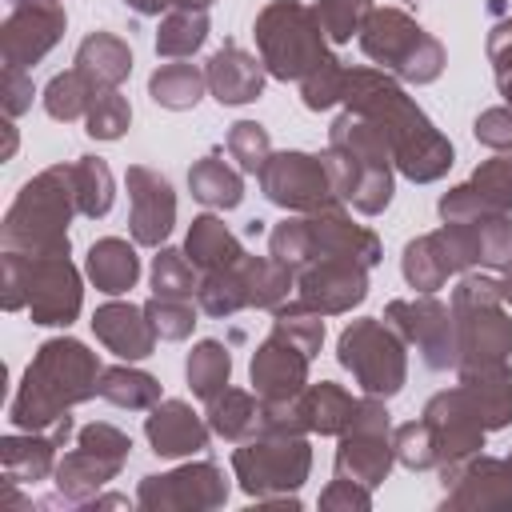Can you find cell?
I'll list each match as a JSON object with an SVG mask.
<instances>
[{"instance_id":"1","label":"cell","mask_w":512,"mask_h":512,"mask_svg":"<svg viewBox=\"0 0 512 512\" xmlns=\"http://www.w3.org/2000/svg\"><path fill=\"white\" fill-rule=\"evenodd\" d=\"M344 108L364 116L388 140L396 172L408 176L412 184H432L448 176V168L456 164L452 140L428 120V112L384 68H348Z\"/></svg>"},{"instance_id":"2","label":"cell","mask_w":512,"mask_h":512,"mask_svg":"<svg viewBox=\"0 0 512 512\" xmlns=\"http://www.w3.org/2000/svg\"><path fill=\"white\" fill-rule=\"evenodd\" d=\"M104 364L76 336H52L36 348L8 404V424L24 432H48L76 404L100 396Z\"/></svg>"},{"instance_id":"3","label":"cell","mask_w":512,"mask_h":512,"mask_svg":"<svg viewBox=\"0 0 512 512\" xmlns=\"http://www.w3.org/2000/svg\"><path fill=\"white\" fill-rule=\"evenodd\" d=\"M332 188L336 196L356 208L360 216H380L392 204L396 180H392V152L388 140L356 112H340L328 128V148H324Z\"/></svg>"},{"instance_id":"4","label":"cell","mask_w":512,"mask_h":512,"mask_svg":"<svg viewBox=\"0 0 512 512\" xmlns=\"http://www.w3.org/2000/svg\"><path fill=\"white\" fill-rule=\"evenodd\" d=\"M76 188H72V164H48L24 188L4 212L0 244L4 252L20 256H60L72 252L68 224L76 216Z\"/></svg>"},{"instance_id":"5","label":"cell","mask_w":512,"mask_h":512,"mask_svg":"<svg viewBox=\"0 0 512 512\" xmlns=\"http://www.w3.org/2000/svg\"><path fill=\"white\" fill-rule=\"evenodd\" d=\"M252 36H256V52H260L268 76H276L284 84L288 80L300 84L308 72H316L324 60H332L328 32H324L316 8L304 0L264 4L252 20Z\"/></svg>"},{"instance_id":"6","label":"cell","mask_w":512,"mask_h":512,"mask_svg":"<svg viewBox=\"0 0 512 512\" xmlns=\"http://www.w3.org/2000/svg\"><path fill=\"white\" fill-rule=\"evenodd\" d=\"M360 52L384 68L388 76H396L400 84H432L440 80L444 64H448V52L444 44L424 32L416 24V16H408L404 8H372V16L364 20L360 28Z\"/></svg>"},{"instance_id":"7","label":"cell","mask_w":512,"mask_h":512,"mask_svg":"<svg viewBox=\"0 0 512 512\" xmlns=\"http://www.w3.org/2000/svg\"><path fill=\"white\" fill-rule=\"evenodd\" d=\"M452 320H456V368L496 364L512 356V316L504 308V292L496 276L460 272L452 288Z\"/></svg>"},{"instance_id":"8","label":"cell","mask_w":512,"mask_h":512,"mask_svg":"<svg viewBox=\"0 0 512 512\" xmlns=\"http://www.w3.org/2000/svg\"><path fill=\"white\" fill-rule=\"evenodd\" d=\"M312 472L308 432H256L232 452V476L252 500L292 496Z\"/></svg>"},{"instance_id":"9","label":"cell","mask_w":512,"mask_h":512,"mask_svg":"<svg viewBox=\"0 0 512 512\" xmlns=\"http://www.w3.org/2000/svg\"><path fill=\"white\" fill-rule=\"evenodd\" d=\"M336 360L352 372L364 396L392 400L408 380V348L404 336L384 316L348 320L336 340Z\"/></svg>"},{"instance_id":"10","label":"cell","mask_w":512,"mask_h":512,"mask_svg":"<svg viewBox=\"0 0 512 512\" xmlns=\"http://www.w3.org/2000/svg\"><path fill=\"white\" fill-rule=\"evenodd\" d=\"M396 464L392 448V416L380 396H360L352 424L336 436V456H332V476H348L364 488H376L388 480Z\"/></svg>"},{"instance_id":"11","label":"cell","mask_w":512,"mask_h":512,"mask_svg":"<svg viewBox=\"0 0 512 512\" xmlns=\"http://www.w3.org/2000/svg\"><path fill=\"white\" fill-rule=\"evenodd\" d=\"M260 192L268 204L284 208V212H316L328 204H344L332 188V172L324 152H300V148H284L272 152L268 164L260 168Z\"/></svg>"},{"instance_id":"12","label":"cell","mask_w":512,"mask_h":512,"mask_svg":"<svg viewBox=\"0 0 512 512\" xmlns=\"http://www.w3.org/2000/svg\"><path fill=\"white\" fill-rule=\"evenodd\" d=\"M228 500V476L216 460H188L172 472H152L136 484L144 512H212Z\"/></svg>"},{"instance_id":"13","label":"cell","mask_w":512,"mask_h":512,"mask_svg":"<svg viewBox=\"0 0 512 512\" xmlns=\"http://www.w3.org/2000/svg\"><path fill=\"white\" fill-rule=\"evenodd\" d=\"M384 320L404 336V344H412L420 352L424 368H432V372L456 368L452 304L436 300V292H416V296H404V300H388L384 304Z\"/></svg>"},{"instance_id":"14","label":"cell","mask_w":512,"mask_h":512,"mask_svg":"<svg viewBox=\"0 0 512 512\" xmlns=\"http://www.w3.org/2000/svg\"><path fill=\"white\" fill-rule=\"evenodd\" d=\"M440 508L452 512H512V452H472L456 464H440Z\"/></svg>"},{"instance_id":"15","label":"cell","mask_w":512,"mask_h":512,"mask_svg":"<svg viewBox=\"0 0 512 512\" xmlns=\"http://www.w3.org/2000/svg\"><path fill=\"white\" fill-rule=\"evenodd\" d=\"M84 280L80 268L60 256H24V308L40 328H68L80 316Z\"/></svg>"},{"instance_id":"16","label":"cell","mask_w":512,"mask_h":512,"mask_svg":"<svg viewBox=\"0 0 512 512\" xmlns=\"http://www.w3.org/2000/svg\"><path fill=\"white\" fill-rule=\"evenodd\" d=\"M68 12L60 0H8L0 24V56L4 68H32L40 64L64 36Z\"/></svg>"},{"instance_id":"17","label":"cell","mask_w":512,"mask_h":512,"mask_svg":"<svg viewBox=\"0 0 512 512\" xmlns=\"http://www.w3.org/2000/svg\"><path fill=\"white\" fill-rule=\"evenodd\" d=\"M368 296V268L344 256H316L296 268V300L324 316L352 312Z\"/></svg>"},{"instance_id":"18","label":"cell","mask_w":512,"mask_h":512,"mask_svg":"<svg viewBox=\"0 0 512 512\" xmlns=\"http://www.w3.org/2000/svg\"><path fill=\"white\" fill-rule=\"evenodd\" d=\"M128 232L140 248H160L176 228V192L164 172L148 164H128Z\"/></svg>"},{"instance_id":"19","label":"cell","mask_w":512,"mask_h":512,"mask_svg":"<svg viewBox=\"0 0 512 512\" xmlns=\"http://www.w3.org/2000/svg\"><path fill=\"white\" fill-rule=\"evenodd\" d=\"M304 216V232H308V260L316 256H344L356 260L364 268H376L384 260V244L372 228L356 224L348 204H328L316 212H300Z\"/></svg>"},{"instance_id":"20","label":"cell","mask_w":512,"mask_h":512,"mask_svg":"<svg viewBox=\"0 0 512 512\" xmlns=\"http://www.w3.org/2000/svg\"><path fill=\"white\" fill-rule=\"evenodd\" d=\"M424 424L432 428V440H436V456L440 464H456L472 452L484 448V436L488 428L480 424V412L472 408V400L464 396V388H444L436 392L428 404H424Z\"/></svg>"},{"instance_id":"21","label":"cell","mask_w":512,"mask_h":512,"mask_svg":"<svg viewBox=\"0 0 512 512\" xmlns=\"http://www.w3.org/2000/svg\"><path fill=\"white\" fill-rule=\"evenodd\" d=\"M308 364H312V356L272 328L248 360V376H252V388L260 400H288L308 388Z\"/></svg>"},{"instance_id":"22","label":"cell","mask_w":512,"mask_h":512,"mask_svg":"<svg viewBox=\"0 0 512 512\" xmlns=\"http://www.w3.org/2000/svg\"><path fill=\"white\" fill-rule=\"evenodd\" d=\"M400 272H404L408 288H416V292H436V288H444L452 276L472 272V264H468L460 240L452 236V228L440 224L436 232H424V236H416V240L404 244V252H400Z\"/></svg>"},{"instance_id":"23","label":"cell","mask_w":512,"mask_h":512,"mask_svg":"<svg viewBox=\"0 0 512 512\" xmlns=\"http://www.w3.org/2000/svg\"><path fill=\"white\" fill-rule=\"evenodd\" d=\"M144 436L160 460H184L208 448L212 428L188 400H160L144 416Z\"/></svg>"},{"instance_id":"24","label":"cell","mask_w":512,"mask_h":512,"mask_svg":"<svg viewBox=\"0 0 512 512\" xmlns=\"http://www.w3.org/2000/svg\"><path fill=\"white\" fill-rule=\"evenodd\" d=\"M204 76H208V92L216 96V104L240 108V104L260 100L264 80H268V68H264L260 56H252V52L240 48L236 40H224V44L208 56Z\"/></svg>"},{"instance_id":"25","label":"cell","mask_w":512,"mask_h":512,"mask_svg":"<svg viewBox=\"0 0 512 512\" xmlns=\"http://www.w3.org/2000/svg\"><path fill=\"white\" fill-rule=\"evenodd\" d=\"M92 332H96V340L108 348V352H116L120 360H148L152 356V348H156V328H152V320H148V312H144V304H128V300H108V304H100L96 312H92Z\"/></svg>"},{"instance_id":"26","label":"cell","mask_w":512,"mask_h":512,"mask_svg":"<svg viewBox=\"0 0 512 512\" xmlns=\"http://www.w3.org/2000/svg\"><path fill=\"white\" fill-rule=\"evenodd\" d=\"M124 460L116 456H104V452H92L84 444H76L72 452H64L56 460V472H52V484H56V500L52 504H72V508H84L92 496H100L116 476H120Z\"/></svg>"},{"instance_id":"27","label":"cell","mask_w":512,"mask_h":512,"mask_svg":"<svg viewBox=\"0 0 512 512\" xmlns=\"http://www.w3.org/2000/svg\"><path fill=\"white\" fill-rule=\"evenodd\" d=\"M444 224L460 240V248H464L472 268H504V264H512V212L480 208L476 216L444 220Z\"/></svg>"},{"instance_id":"28","label":"cell","mask_w":512,"mask_h":512,"mask_svg":"<svg viewBox=\"0 0 512 512\" xmlns=\"http://www.w3.org/2000/svg\"><path fill=\"white\" fill-rule=\"evenodd\" d=\"M456 376H460V388L472 400V408L480 412V424L488 432H500L512 424V368H508V360L456 368Z\"/></svg>"},{"instance_id":"29","label":"cell","mask_w":512,"mask_h":512,"mask_svg":"<svg viewBox=\"0 0 512 512\" xmlns=\"http://www.w3.org/2000/svg\"><path fill=\"white\" fill-rule=\"evenodd\" d=\"M56 448L60 440L52 432H8L0 440V472L12 484H36L56 472Z\"/></svg>"},{"instance_id":"30","label":"cell","mask_w":512,"mask_h":512,"mask_svg":"<svg viewBox=\"0 0 512 512\" xmlns=\"http://www.w3.org/2000/svg\"><path fill=\"white\" fill-rule=\"evenodd\" d=\"M84 276L96 284V292L104 296H124L128 288H136L140 280V256H136V240H120V236H104L88 248L84 256Z\"/></svg>"},{"instance_id":"31","label":"cell","mask_w":512,"mask_h":512,"mask_svg":"<svg viewBox=\"0 0 512 512\" xmlns=\"http://www.w3.org/2000/svg\"><path fill=\"white\" fill-rule=\"evenodd\" d=\"M72 68H80L100 92H108V88H120L132 76V48L116 32H100L96 28V32H88L80 40Z\"/></svg>"},{"instance_id":"32","label":"cell","mask_w":512,"mask_h":512,"mask_svg":"<svg viewBox=\"0 0 512 512\" xmlns=\"http://www.w3.org/2000/svg\"><path fill=\"white\" fill-rule=\"evenodd\" d=\"M300 400V416H304V428L308 436H340L352 416H356V404L360 396L344 392L336 380H308V388L296 396Z\"/></svg>"},{"instance_id":"33","label":"cell","mask_w":512,"mask_h":512,"mask_svg":"<svg viewBox=\"0 0 512 512\" xmlns=\"http://www.w3.org/2000/svg\"><path fill=\"white\" fill-rule=\"evenodd\" d=\"M184 252L188 260L196 264V272H212V268H232L244 260V244L240 236L220 220V216H196L188 224V236H184Z\"/></svg>"},{"instance_id":"34","label":"cell","mask_w":512,"mask_h":512,"mask_svg":"<svg viewBox=\"0 0 512 512\" xmlns=\"http://www.w3.org/2000/svg\"><path fill=\"white\" fill-rule=\"evenodd\" d=\"M260 416H264V404L256 392H244V388H224L220 396L208 400V428L212 436L228 440V444H244L248 436L260 432Z\"/></svg>"},{"instance_id":"35","label":"cell","mask_w":512,"mask_h":512,"mask_svg":"<svg viewBox=\"0 0 512 512\" xmlns=\"http://www.w3.org/2000/svg\"><path fill=\"white\" fill-rule=\"evenodd\" d=\"M188 192L204 208L228 212V208H236L244 200V172L232 168V164H224L220 152H208V156L192 160V168H188Z\"/></svg>"},{"instance_id":"36","label":"cell","mask_w":512,"mask_h":512,"mask_svg":"<svg viewBox=\"0 0 512 512\" xmlns=\"http://www.w3.org/2000/svg\"><path fill=\"white\" fill-rule=\"evenodd\" d=\"M208 92V76L200 64L188 60H168L148 76V96L152 104L168 108V112H188L200 104V96Z\"/></svg>"},{"instance_id":"37","label":"cell","mask_w":512,"mask_h":512,"mask_svg":"<svg viewBox=\"0 0 512 512\" xmlns=\"http://www.w3.org/2000/svg\"><path fill=\"white\" fill-rule=\"evenodd\" d=\"M236 268H240V280L248 292V308H280L288 300V292L296 288V272L284 260H276L272 252L268 256L244 252V260Z\"/></svg>"},{"instance_id":"38","label":"cell","mask_w":512,"mask_h":512,"mask_svg":"<svg viewBox=\"0 0 512 512\" xmlns=\"http://www.w3.org/2000/svg\"><path fill=\"white\" fill-rule=\"evenodd\" d=\"M100 400H108L112 408H128V412H148L152 404H160V380L144 368H132V360H124V364L104 368Z\"/></svg>"},{"instance_id":"39","label":"cell","mask_w":512,"mask_h":512,"mask_svg":"<svg viewBox=\"0 0 512 512\" xmlns=\"http://www.w3.org/2000/svg\"><path fill=\"white\" fill-rule=\"evenodd\" d=\"M184 380H188L192 396H200L204 404L212 396H220L228 388V380H232V352H228V344H220V340H196L192 352H188V360H184Z\"/></svg>"},{"instance_id":"40","label":"cell","mask_w":512,"mask_h":512,"mask_svg":"<svg viewBox=\"0 0 512 512\" xmlns=\"http://www.w3.org/2000/svg\"><path fill=\"white\" fill-rule=\"evenodd\" d=\"M208 40V12L196 8H168L156 28V56L164 60H188Z\"/></svg>"},{"instance_id":"41","label":"cell","mask_w":512,"mask_h":512,"mask_svg":"<svg viewBox=\"0 0 512 512\" xmlns=\"http://www.w3.org/2000/svg\"><path fill=\"white\" fill-rule=\"evenodd\" d=\"M72 188H76V208L88 220H100L116 204V180L112 168L100 156H80L72 160Z\"/></svg>"},{"instance_id":"42","label":"cell","mask_w":512,"mask_h":512,"mask_svg":"<svg viewBox=\"0 0 512 512\" xmlns=\"http://www.w3.org/2000/svg\"><path fill=\"white\" fill-rule=\"evenodd\" d=\"M100 96V88L80 72V68H68V72H56L48 84H44V112L52 116V120H64V124H72V120H84L88 116V108H92V100Z\"/></svg>"},{"instance_id":"43","label":"cell","mask_w":512,"mask_h":512,"mask_svg":"<svg viewBox=\"0 0 512 512\" xmlns=\"http://www.w3.org/2000/svg\"><path fill=\"white\" fill-rule=\"evenodd\" d=\"M196 308L212 320H228L236 316L240 308H248V292H244V280H240V268H212V272H200V284H196Z\"/></svg>"},{"instance_id":"44","label":"cell","mask_w":512,"mask_h":512,"mask_svg":"<svg viewBox=\"0 0 512 512\" xmlns=\"http://www.w3.org/2000/svg\"><path fill=\"white\" fill-rule=\"evenodd\" d=\"M148 280H152V296H180V300H192L196 296V264L188 260L184 248H164L152 256V268H148Z\"/></svg>"},{"instance_id":"45","label":"cell","mask_w":512,"mask_h":512,"mask_svg":"<svg viewBox=\"0 0 512 512\" xmlns=\"http://www.w3.org/2000/svg\"><path fill=\"white\" fill-rule=\"evenodd\" d=\"M272 328L288 336L296 348H304L308 356H316L324 344V312L308 308L304 300H284L280 308H272Z\"/></svg>"},{"instance_id":"46","label":"cell","mask_w":512,"mask_h":512,"mask_svg":"<svg viewBox=\"0 0 512 512\" xmlns=\"http://www.w3.org/2000/svg\"><path fill=\"white\" fill-rule=\"evenodd\" d=\"M224 148H228V156L236 160L240 172L260 176V168L272 156V136H268V128L260 120H236L228 128V136H224Z\"/></svg>"},{"instance_id":"47","label":"cell","mask_w":512,"mask_h":512,"mask_svg":"<svg viewBox=\"0 0 512 512\" xmlns=\"http://www.w3.org/2000/svg\"><path fill=\"white\" fill-rule=\"evenodd\" d=\"M468 188L480 196V204L496 212H512V152H496L492 160L476 164L468 176Z\"/></svg>"},{"instance_id":"48","label":"cell","mask_w":512,"mask_h":512,"mask_svg":"<svg viewBox=\"0 0 512 512\" xmlns=\"http://www.w3.org/2000/svg\"><path fill=\"white\" fill-rule=\"evenodd\" d=\"M392 448H396V464L412 468V472H428V468H440V456H436V440H432V428L420 420H404L392 428Z\"/></svg>"},{"instance_id":"49","label":"cell","mask_w":512,"mask_h":512,"mask_svg":"<svg viewBox=\"0 0 512 512\" xmlns=\"http://www.w3.org/2000/svg\"><path fill=\"white\" fill-rule=\"evenodd\" d=\"M84 124H88L84 132H88L92 140H120V136L128 132V124H132V104H128V96H124L120 88L100 92V96L92 100Z\"/></svg>"},{"instance_id":"50","label":"cell","mask_w":512,"mask_h":512,"mask_svg":"<svg viewBox=\"0 0 512 512\" xmlns=\"http://www.w3.org/2000/svg\"><path fill=\"white\" fill-rule=\"evenodd\" d=\"M312 8L320 16L328 40L332 44H348L352 36H360V28H364V20L372 16L376 4L372 0H316Z\"/></svg>"},{"instance_id":"51","label":"cell","mask_w":512,"mask_h":512,"mask_svg":"<svg viewBox=\"0 0 512 512\" xmlns=\"http://www.w3.org/2000/svg\"><path fill=\"white\" fill-rule=\"evenodd\" d=\"M344 80H348V68H344V60H324L316 72H308L304 80H300V100H304V108L308 112H324V108H332V104H344Z\"/></svg>"},{"instance_id":"52","label":"cell","mask_w":512,"mask_h":512,"mask_svg":"<svg viewBox=\"0 0 512 512\" xmlns=\"http://www.w3.org/2000/svg\"><path fill=\"white\" fill-rule=\"evenodd\" d=\"M144 312H148V320H152L160 340H188L192 328H196V312L200 308L192 300H180V296H152L144 304Z\"/></svg>"},{"instance_id":"53","label":"cell","mask_w":512,"mask_h":512,"mask_svg":"<svg viewBox=\"0 0 512 512\" xmlns=\"http://www.w3.org/2000/svg\"><path fill=\"white\" fill-rule=\"evenodd\" d=\"M472 136L492 148V152H512V104H496V108H484L476 120H472Z\"/></svg>"},{"instance_id":"54","label":"cell","mask_w":512,"mask_h":512,"mask_svg":"<svg viewBox=\"0 0 512 512\" xmlns=\"http://www.w3.org/2000/svg\"><path fill=\"white\" fill-rule=\"evenodd\" d=\"M76 444H84L92 452H104V456H116V460H128V452H132V436L120 432L108 420H92V424L76 428Z\"/></svg>"},{"instance_id":"55","label":"cell","mask_w":512,"mask_h":512,"mask_svg":"<svg viewBox=\"0 0 512 512\" xmlns=\"http://www.w3.org/2000/svg\"><path fill=\"white\" fill-rule=\"evenodd\" d=\"M320 508L324 512H368L372 508V488H364L348 476H332L328 488L320 492Z\"/></svg>"},{"instance_id":"56","label":"cell","mask_w":512,"mask_h":512,"mask_svg":"<svg viewBox=\"0 0 512 512\" xmlns=\"http://www.w3.org/2000/svg\"><path fill=\"white\" fill-rule=\"evenodd\" d=\"M32 96H36V88H32L28 68H4V80H0V104H4V116H8V120L24 116V112L32 108Z\"/></svg>"},{"instance_id":"57","label":"cell","mask_w":512,"mask_h":512,"mask_svg":"<svg viewBox=\"0 0 512 512\" xmlns=\"http://www.w3.org/2000/svg\"><path fill=\"white\" fill-rule=\"evenodd\" d=\"M0 300H4L8 312L24 308V256L20 252L0 256Z\"/></svg>"},{"instance_id":"58","label":"cell","mask_w":512,"mask_h":512,"mask_svg":"<svg viewBox=\"0 0 512 512\" xmlns=\"http://www.w3.org/2000/svg\"><path fill=\"white\" fill-rule=\"evenodd\" d=\"M124 4H128L132 12H140V16H160L172 0H124Z\"/></svg>"},{"instance_id":"59","label":"cell","mask_w":512,"mask_h":512,"mask_svg":"<svg viewBox=\"0 0 512 512\" xmlns=\"http://www.w3.org/2000/svg\"><path fill=\"white\" fill-rule=\"evenodd\" d=\"M496 280H500V292H504V304H512V264H504Z\"/></svg>"},{"instance_id":"60","label":"cell","mask_w":512,"mask_h":512,"mask_svg":"<svg viewBox=\"0 0 512 512\" xmlns=\"http://www.w3.org/2000/svg\"><path fill=\"white\" fill-rule=\"evenodd\" d=\"M496 88H500V96L512 104V68H508V72H496Z\"/></svg>"},{"instance_id":"61","label":"cell","mask_w":512,"mask_h":512,"mask_svg":"<svg viewBox=\"0 0 512 512\" xmlns=\"http://www.w3.org/2000/svg\"><path fill=\"white\" fill-rule=\"evenodd\" d=\"M12 152H16V128H12V120L4 124V160H12Z\"/></svg>"},{"instance_id":"62","label":"cell","mask_w":512,"mask_h":512,"mask_svg":"<svg viewBox=\"0 0 512 512\" xmlns=\"http://www.w3.org/2000/svg\"><path fill=\"white\" fill-rule=\"evenodd\" d=\"M216 0H172V8H196V12H208Z\"/></svg>"}]
</instances>
